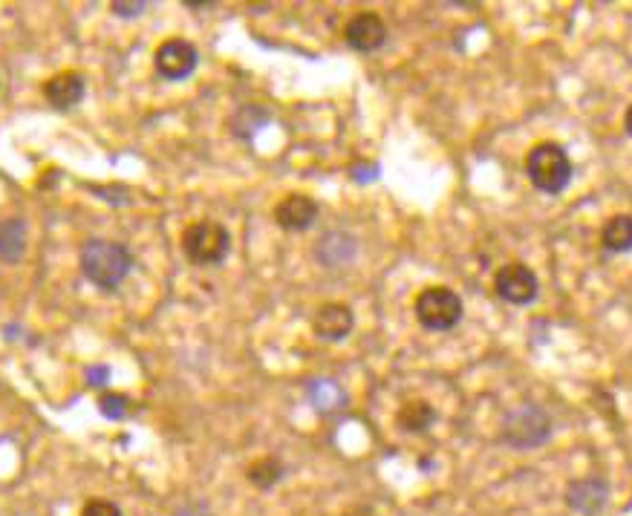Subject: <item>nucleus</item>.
I'll return each mask as SVG.
<instances>
[{"label":"nucleus","mask_w":632,"mask_h":516,"mask_svg":"<svg viewBox=\"0 0 632 516\" xmlns=\"http://www.w3.org/2000/svg\"><path fill=\"white\" fill-rule=\"evenodd\" d=\"M78 260H81V274L104 292L119 289L122 280L133 271L130 248L113 240H87Z\"/></svg>","instance_id":"nucleus-1"},{"label":"nucleus","mask_w":632,"mask_h":516,"mask_svg":"<svg viewBox=\"0 0 632 516\" xmlns=\"http://www.w3.org/2000/svg\"><path fill=\"white\" fill-rule=\"evenodd\" d=\"M572 173V159L557 142H540L526 153V176L540 194H563L572 182Z\"/></svg>","instance_id":"nucleus-2"},{"label":"nucleus","mask_w":632,"mask_h":516,"mask_svg":"<svg viewBox=\"0 0 632 516\" xmlns=\"http://www.w3.org/2000/svg\"><path fill=\"white\" fill-rule=\"evenodd\" d=\"M182 254L194 263V266H220L231 251V234L226 225L214 220L191 222L182 231Z\"/></svg>","instance_id":"nucleus-3"},{"label":"nucleus","mask_w":632,"mask_h":516,"mask_svg":"<svg viewBox=\"0 0 632 516\" xmlns=\"http://www.w3.org/2000/svg\"><path fill=\"white\" fill-rule=\"evenodd\" d=\"M413 315L428 332H448L462 320V300L448 286H428L413 300Z\"/></svg>","instance_id":"nucleus-4"},{"label":"nucleus","mask_w":632,"mask_h":516,"mask_svg":"<svg viewBox=\"0 0 632 516\" xmlns=\"http://www.w3.org/2000/svg\"><path fill=\"white\" fill-rule=\"evenodd\" d=\"M549 436H552V418L534 404H523V407L511 410L503 424V442L517 450L540 447L549 442Z\"/></svg>","instance_id":"nucleus-5"},{"label":"nucleus","mask_w":632,"mask_h":516,"mask_svg":"<svg viewBox=\"0 0 632 516\" xmlns=\"http://www.w3.org/2000/svg\"><path fill=\"white\" fill-rule=\"evenodd\" d=\"M153 64H156V73L162 75L165 81H185L197 70L200 52L185 38H168V41L159 44V50L153 55Z\"/></svg>","instance_id":"nucleus-6"},{"label":"nucleus","mask_w":632,"mask_h":516,"mask_svg":"<svg viewBox=\"0 0 632 516\" xmlns=\"http://www.w3.org/2000/svg\"><path fill=\"white\" fill-rule=\"evenodd\" d=\"M494 289L511 306H529V303L537 300L540 280H537V274L529 266L508 263V266H503V269L494 274Z\"/></svg>","instance_id":"nucleus-7"},{"label":"nucleus","mask_w":632,"mask_h":516,"mask_svg":"<svg viewBox=\"0 0 632 516\" xmlns=\"http://www.w3.org/2000/svg\"><path fill=\"white\" fill-rule=\"evenodd\" d=\"M344 41L355 52H376L387 41V24L379 12H358L344 26Z\"/></svg>","instance_id":"nucleus-8"},{"label":"nucleus","mask_w":632,"mask_h":516,"mask_svg":"<svg viewBox=\"0 0 632 516\" xmlns=\"http://www.w3.org/2000/svg\"><path fill=\"white\" fill-rule=\"evenodd\" d=\"M609 502V485L601 476L575 479L566 488V505L581 516H601Z\"/></svg>","instance_id":"nucleus-9"},{"label":"nucleus","mask_w":632,"mask_h":516,"mask_svg":"<svg viewBox=\"0 0 632 516\" xmlns=\"http://www.w3.org/2000/svg\"><path fill=\"white\" fill-rule=\"evenodd\" d=\"M315 220H318V202L306 194H286L275 205V222L283 231L301 234V231H309Z\"/></svg>","instance_id":"nucleus-10"},{"label":"nucleus","mask_w":632,"mask_h":516,"mask_svg":"<svg viewBox=\"0 0 632 516\" xmlns=\"http://www.w3.org/2000/svg\"><path fill=\"white\" fill-rule=\"evenodd\" d=\"M355 326L353 309L347 303H324L318 312H315V320H312V329L321 341L327 344H338L344 338H350Z\"/></svg>","instance_id":"nucleus-11"},{"label":"nucleus","mask_w":632,"mask_h":516,"mask_svg":"<svg viewBox=\"0 0 632 516\" xmlns=\"http://www.w3.org/2000/svg\"><path fill=\"white\" fill-rule=\"evenodd\" d=\"M84 93H87V84L76 70L55 73L44 81V99L55 110H73L76 104L84 101Z\"/></svg>","instance_id":"nucleus-12"},{"label":"nucleus","mask_w":632,"mask_h":516,"mask_svg":"<svg viewBox=\"0 0 632 516\" xmlns=\"http://www.w3.org/2000/svg\"><path fill=\"white\" fill-rule=\"evenodd\" d=\"M355 248H358V243H355L353 234H347V231H332V234H327V237L318 243L315 257H318L327 269H335V266H344V263L353 260Z\"/></svg>","instance_id":"nucleus-13"},{"label":"nucleus","mask_w":632,"mask_h":516,"mask_svg":"<svg viewBox=\"0 0 632 516\" xmlns=\"http://www.w3.org/2000/svg\"><path fill=\"white\" fill-rule=\"evenodd\" d=\"M26 251V222L21 217H9L0 222V260L21 263Z\"/></svg>","instance_id":"nucleus-14"},{"label":"nucleus","mask_w":632,"mask_h":516,"mask_svg":"<svg viewBox=\"0 0 632 516\" xmlns=\"http://www.w3.org/2000/svg\"><path fill=\"white\" fill-rule=\"evenodd\" d=\"M433 421H436V410H433L430 401H422V398L407 401V404L399 407V413H396V424L405 433H428L430 427H433Z\"/></svg>","instance_id":"nucleus-15"},{"label":"nucleus","mask_w":632,"mask_h":516,"mask_svg":"<svg viewBox=\"0 0 632 516\" xmlns=\"http://www.w3.org/2000/svg\"><path fill=\"white\" fill-rule=\"evenodd\" d=\"M601 243L612 254H630L632 251V214H618L604 225Z\"/></svg>","instance_id":"nucleus-16"},{"label":"nucleus","mask_w":632,"mask_h":516,"mask_svg":"<svg viewBox=\"0 0 632 516\" xmlns=\"http://www.w3.org/2000/svg\"><path fill=\"white\" fill-rule=\"evenodd\" d=\"M306 395H309V401L315 404L318 413H332V410H338L347 401L341 384H335L332 378H315V381H309Z\"/></svg>","instance_id":"nucleus-17"},{"label":"nucleus","mask_w":632,"mask_h":516,"mask_svg":"<svg viewBox=\"0 0 632 516\" xmlns=\"http://www.w3.org/2000/svg\"><path fill=\"white\" fill-rule=\"evenodd\" d=\"M269 122H272V113H269V110H263L260 104H246V107H240V110L234 113L231 130H234V136L249 139V136H254L257 130H263Z\"/></svg>","instance_id":"nucleus-18"},{"label":"nucleus","mask_w":632,"mask_h":516,"mask_svg":"<svg viewBox=\"0 0 632 516\" xmlns=\"http://www.w3.org/2000/svg\"><path fill=\"white\" fill-rule=\"evenodd\" d=\"M283 473L286 470H283L280 459H275V456H263V459L252 462L249 470H246L249 482H252L254 488H260V491H272L280 479H283Z\"/></svg>","instance_id":"nucleus-19"},{"label":"nucleus","mask_w":632,"mask_h":516,"mask_svg":"<svg viewBox=\"0 0 632 516\" xmlns=\"http://www.w3.org/2000/svg\"><path fill=\"white\" fill-rule=\"evenodd\" d=\"M130 398L122 393H102L99 395V410H102L104 418L110 421H122V418L130 416Z\"/></svg>","instance_id":"nucleus-20"},{"label":"nucleus","mask_w":632,"mask_h":516,"mask_svg":"<svg viewBox=\"0 0 632 516\" xmlns=\"http://www.w3.org/2000/svg\"><path fill=\"white\" fill-rule=\"evenodd\" d=\"M81 516H122V508L110 499L96 496V499H87V505L81 508Z\"/></svg>","instance_id":"nucleus-21"},{"label":"nucleus","mask_w":632,"mask_h":516,"mask_svg":"<svg viewBox=\"0 0 632 516\" xmlns=\"http://www.w3.org/2000/svg\"><path fill=\"white\" fill-rule=\"evenodd\" d=\"M145 9H148V3H145V0H133V3L116 0V3H110V12H113V15H119V18H125V21H130V18H139Z\"/></svg>","instance_id":"nucleus-22"},{"label":"nucleus","mask_w":632,"mask_h":516,"mask_svg":"<svg viewBox=\"0 0 632 516\" xmlns=\"http://www.w3.org/2000/svg\"><path fill=\"white\" fill-rule=\"evenodd\" d=\"M87 381H90L93 387H104V384L110 381V369H107V367H90V369H87Z\"/></svg>","instance_id":"nucleus-23"},{"label":"nucleus","mask_w":632,"mask_h":516,"mask_svg":"<svg viewBox=\"0 0 632 516\" xmlns=\"http://www.w3.org/2000/svg\"><path fill=\"white\" fill-rule=\"evenodd\" d=\"M61 179V171H55V168H50V171L44 173V179H38V188H52L55 182Z\"/></svg>","instance_id":"nucleus-24"},{"label":"nucleus","mask_w":632,"mask_h":516,"mask_svg":"<svg viewBox=\"0 0 632 516\" xmlns=\"http://www.w3.org/2000/svg\"><path fill=\"white\" fill-rule=\"evenodd\" d=\"M344 516H376V514H373L367 505H355V508H350V511H347Z\"/></svg>","instance_id":"nucleus-25"},{"label":"nucleus","mask_w":632,"mask_h":516,"mask_svg":"<svg viewBox=\"0 0 632 516\" xmlns=\"http://www.w3.org/2000/svg\"><path fill=\"white\" fill-rule=\"evenodd\" d=\"M624 130L632 136V104L627 107V113H624Z\"/></svg>","instance_id":"nucleus-26"},{"label":"nucleus","mask_w":632,"mask_h":516,"mask_svg":"<svg viewBox=\"0 0 632 516\" xmlns=\"http://www.w3.org/2000/svg\"><path fill=\"white\" fill-rule=\"evenodd\" d=\"M188 9H197V12H203V9H208L211 3H185Z\"/></svg>","instance_id":"nucleus-27"}]
</instances>
